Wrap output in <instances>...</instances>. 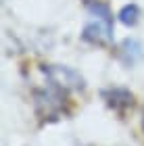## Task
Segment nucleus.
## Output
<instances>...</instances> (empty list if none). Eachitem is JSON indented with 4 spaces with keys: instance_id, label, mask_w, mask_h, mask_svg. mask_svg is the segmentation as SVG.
<instances>
[{
    "instance_id": "nucleus-1",
    "label": "nucleus",
    "mask_w": 144,
    "mask_h": 146,
    "mask_svg": "<svg viewBox=\"0 0 144 146\" xmlns=\"http://www.w3.org/2000/svg\"><path fill=\"white\" fill-rule=\"evenodd\" d=\"M84 40L96 46H111L113 44V15L109 6L94 2L90 4V17L84 25Z\"/></svg>"
},
{
    "instance_id": "nucleus-2",
    "label": "nucleus",
    "mask_w": 144,
    "mask_h": 146,
    "mask_svg": "<svg viewBox=\"0 0 144 146\" xmlns=\"http://www.w3.org/2000/svg\"><path fill=\"white\" fill-rule=\"evenodd\" d=\"M65 94L67 92L58 90L56 86H48L44 90L34 92V102H36V113L42 119H54L63 113L65 109Z\"/></svg>"
},
{
    "instance_id": "nucleus-3",
    "label": "nucleus",
    "mask_w": 144,
    "mask_h": 146,
    "mask_svg": "<svg viewBox=\"0 0 144 146\" xmlns=\"http://www.w3.org/2000/svg\"><path fill=\"white\" fill-rule=\"evenodd\" d=\"M44 73H46L48 82L63 92H80L86 88L84 77L75 69L65 67V65H44Z\"/></svg>"
},
{
    "instance_id": "nucleus-4",
    "label": "nucleus",
    "mask_w": 144,
    "mask_h": 146,
    "mask_svg": "<svg viewBox=\"0 0 144 146\" xmlns=\"http://www.w3.org/2000/svg\"><path fill=\"white\" fill-rule=\"evenodd\" d=\"M104 100L111 109H115L117 113H125L127 109L134 107V96L132 92L125 90V88H111V90H104L102 92Z\"/></svg>"
},
{
    "instance_id": "nucleus-5",
    "label": "nucleus",
    "mask_w": 144,
    "mask_h": 146,
    "mask_svg": "<svg viewBox=\"0 0 144 146\" xmlns=\"http://www.w3.org/2000/svg\"><path fill=\"white\" fill-rule=\"evenodd\" d=\"M117 56H119V61L125 65V67H132V65L140 63L142 56H144L142 44L138 42V40H134V38L123 40V42L119 44V48H117Z\"/></svg>"
},
{
    "instance_id": "nucleus-6",
    "label": "nucleus",
    "mask_w": 144,
    "mask_h": 146,
    "mask_svg": "<svg viewBox=\"0 0 144 146\" xmlns=\"http://www.w3.org/2000/svg\"><path fill=\"white\" fill-rule=\"evenodd\" d=\"M119 21L123 25L134 27V25L140 21V9H138V4H125V6H123V9L119 11Z\"/></svg>"
},
{
    "instance_id": "nucleus-7",
    "label": "nucleus",
    "mask_w": 144,
    "mask_h": 146,
    "mask_svg": "<svg viewBox=\"0 0 144 146\" xmlns=\"http://www.w3.org/2000/svg\"><path fill=\"white\" fill-rule=\"evenodd\" d=\"M142 125H144V123H142Z\"/></svg>"
}]
</instances>
